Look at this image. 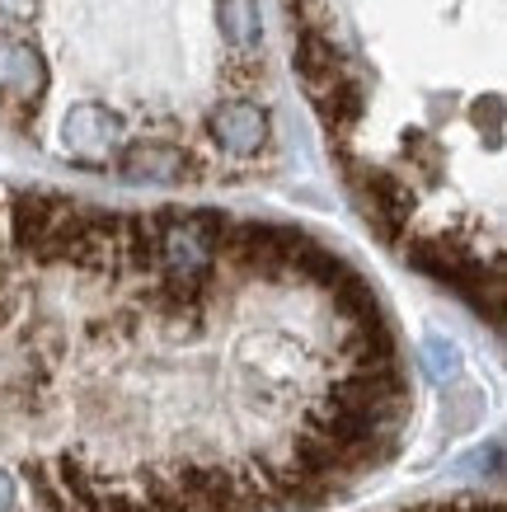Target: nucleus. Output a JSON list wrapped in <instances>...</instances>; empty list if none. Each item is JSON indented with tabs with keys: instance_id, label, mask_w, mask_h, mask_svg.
<instances>
[{
	"instance_id": "1",
	"label": "nucleus",
	"mask_w": 507,
	"mask_h": 512,
	"mask_svg": "<svg viewBox=\"0 0 507 512\" xmlns=\"http://www.w3.org/2000/svg\"><path fill=\"white\" fill-rule=\"evenodd\" d=\"M414 372L306 226L0 188V498L320 512L400 456Z\"/></svg>"
},
{
	"instance_id": "2",
	"label": "nucleus",
	"mask_w": 507,
	"mask_h": 512,
	"mask_svg": "<svg viewBox=\"0 0 507 512\" xmlns=\"http://www.w3.org/2000/svg\"><path fill=\"white\" fill-rule=\"evenodd\" d=\"M0 127L113 184H259L287 146L263 0H0Z\"/></svg>"
},
{
	"instance_id": "3",
	"label": "nucleus",
	"mask_w": 507,
	"mask_h": 512,
	"mask_svg": "<svg viewBox=\"0 0 507 512\" xmlns=\"http://www.w3.org/2000/svg\"><path fill=\"white\" fill-rule=\"evenodd\" d=\"M395 512H503V503H498V498H484V494H451V498H428V503L395 508Z\"/></svg>"
}]
</instances>
